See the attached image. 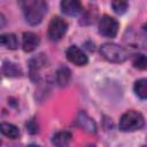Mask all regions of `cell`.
Wrapping results in <instances>:
<instances>
[{"mask_svg": "<svg viewBox=\"0 0 147 147\" xmlns=\"http://www.w3.org/2000/svg\"><path fill=\"white\" fill-rule=\"evenodd\" d=\"M119 24L116 18L109 16V15H103L100 21H99V32L108 38H113L117 34L118 32Z\"/></svg>", "mask_w": 147, "mask_h": 147, "instance_id": "cell-4", "label": "cell"}, {"mask_svg": "<svg viewBox=\"0 0 147 147\" xmlns=\"http://www.w3.org/2000/svg\"><path fill=\"white\" fill-rule=\"evenodd\" d=\"M77 124L85 131L91 132V133H95L96 132V125L94 123V121L84 111H79L78 116H77Z\"/></svg>", "mask_w": 147, "mask_h": 147, "instance_id": "cell-8", "label": "cell"}, {"mask_svg": "<svg viewBox=\"0 0 147 147\" xmlns=\"http://www.w3.org/2000/svg\"><path fill=\"white\" fill-rule=\"evenodd\" d=\"M67 30H68V23L60 17H53L48 24V37L51 40L57 41L62 39Z\"/></svg>", "mask_w": 147, "mask_h": 147, "instance_id": "cell-5", "label": "cell"}, {"mask_svg": "<svg viewBox=\"0 0 147 147\" xmlns=\"http://www.w3.org/2000/svg\"><path fill=\"white\" fill-rule=\"evenodd\" d=\"M0 44L5 45L9 49H16L18 46L17 38L14 33H5V34L0 36Z\"/></svg>", "mask_w": 147, "mask_h": 147, "instance_id": "cell-13", "label": "cell"}, {"mask_svg": "<svg viewBox=\"0 0 147 147\" xmlns=\"http://www.w3.org/2000/svg\"><path fill=\"white\" fill-rule=\"evenodd\" d=\"M133 65L137 69L145 70L146 67H147V59H146V56L144 54H137L134 60H133Z\"/></svg>", "mask_w": 147, "mask_h": 147, "instance_id": "cell-17", "label": "cell"}, {"mask_svg": "<svg viewBox=\"0 0 147 147\" xmlns=\"http://www.w3.org/2000/svg\"><path fill=\"white\" fill-rule=\"evenodd\" d=\"M145 125L144 116L136 110H129L124 113L119 119V130L124 132H132L140 130Z\"/></svg>", "mask_w": 147, "mask_h": 147, "instance_id": "cell-2", "label": "cell"}, {"mask_svg": "<svg viewBox=\"0 0 147 147\" xmlns=\"http://www.w3.org/2000/svg\"><path fill=\"white\" fill-rule=\"evenodd\" d=\"M24 15L28 23L36 25L41 22L45 13L47 11V5L44 0H21Z\"/></svg>", "mask_w": 147, "mask_h": 147, "instance_id": "cell-1", "label": "cell"}, {"mask_svg": "<svg viewBox=\"0 0 147 147\" xmlns=\"http://www.w3.org/2000/svg\"><path fill=\"white\" fill-rule=\"evenodd\" d=\"M70 77H71V72L67 67L62 65L57 69V71H56V82L60 86H65L69 83Z\"/></svg>", "mask_w": 147, "mask_h": 147, "instance_id": "cell-12", "label": "cell"}, {"mask_svg": "<svg viewBox=\"0 0 147 147\" xmlns=\"http://www.w3.org/2000/svg\"><path fill=\"white\" fill-rule=\"evenodd\" d=\"M0 132L10 139H16L20 136V130L17 129V126L10 123H6V122L0 123Z\"/></svg>", "mask_w": 147, "mask_h": 147, "instance_id": "cell-11", "label": "cell"}, {"mask_svg": "<svg viewBox=\"0 0 147 147\" xmlns=\"http://www.w3.org/2000/svg\"><path fill=\"white\" fill-rule=\"evenodd\" d=\"M111 8L116 14L122 15L127 10L129 5L125 0H113L111 1Z\"/></svg>", "mask_w": 147, "mask_h": 147, "instance_id": "cell-16", "label": "cell"}, {"mask_svg": "<svg viewBox=\"0 0 147 147\" xmlns=\"http://www.w3.org/2000/svg\"><path fill=\"white\" fill-rule=\"evenodd\" d=\"M133 90H134V93L142 100H145L147 98V80L146 79H139L134 83V86H133Z\"/></svg>", "mask_w": 147, "mask_h": 147, "instance_id": "cell-15", "label": "cell"}, {"mask_svg": "<svg viewBox=\"0 0 147 147\" xmlns=\"http://www.w3.org/2000/svg\"><path fill=\"white\" fill-rule=\"evenodd\" d=\"M71 138H72V136H71L70 132H68V131H60V132H57V133H55L53 136L52 142L55 146L63 147V146L69 145V142L71 141Z\"/></svg>", "mask_w": 147, "mask_h": 147, "instance_id": "cell-10", "label": "cell"}, {"mask_svg": "<svg viewBox=\"0 0 147 147\" xmlns=\"http://www.w3.org/2000/svg\"><path fill=\"white\" fill-rule=\"evenodd\" d=\"M67 59L76 65H85L88 62L87 55L77 46H70L65 52Z\"/></svg>", "mask_w": 147, "mask_h": 147, "instance_id": "cell-6", "label": "cell"}, {"mask_svg": "<svg viewBox=\"0 0 147 147\" xmlns=\"http://www.w3.org/2000/svg\"><path fill=\"white\" fill-rule=\"evenodd\" d=\"M0 145H1V141H0Z\"/></svg>", "mask_w": 147, "mask_h": 147, "instance_id": "cell-19", "label": "cell"}, {"mask_svg": "<svg viewBox=\"0 0 147 147\" xmlns=\"http://www.w3.org/2000/svg\"><path fill=\"white\" fill-rule=\"evenodd\" d=\"M2 72L8 77H18L21 75V69L17 64L6 61L2 65Z\"/></svg>", "mask_w": 147, "mask_h": 147, "instance_id": "cell-14", "label": "cell"}, {"mask_svg": "<svg viewBox=\"0 0 147 147\" xmlns=\"http://www.w3.org/2000/svg\"><path fill=\"white\" fill-rule=\"evenodd\" d=\"M26 129H28V131L30 132V133H37L38 132V124H37V122L32 118V119H30L28 123H26Z\"/></svg>", "mask_w": 147, "mask_h": 147, "instance_id": "cell-18", "label": "cell"}, {"mask_svg": "<svg viewBox=\"0 0 147 147\" xmlns=\"http://www.w3.org/2000/svg\"><path fill=\"white\" fill-rule=\"evenodd\" d=\"M40 42V38L38 34L33 32H24L22 38V47L24 52H32L34 51Z\"/></svg>", "mask_w": 147, "mask_h": 147, "instance_id": "cell-7", "label": "cell"}, {"mask_svg": "<svg viewBox=\"0 0 147 147\" xmlns=\"http://www.w3.org/2000/svg\"><path fill=\"white\" fill-rule=\"evenodd\" d=\"M62 13L69 16H75L82 10V5L79 0H61Z\"/></svg>", "mask_w": 147, "mask_h": 147, "instance_id": "cell-9", "label": "cell"}, {"mask_svg": "<svg viewBox=\"0 0 147 147\" xmlns=\"http://www.w3.org/2000/svg\"><path fill=\"white\" fill-rule=\"evenodd\" d=\"M100 54L109 62H114V63H121V62H124L127 60L129 57V54L127 52L116 45V44H110V42H107V44H103L101 47H100Z\"/></svg>", "mask_w": 147, "mask_h": 147, "instance_id": "cell-3", "label": "cell"}]
</instances>
